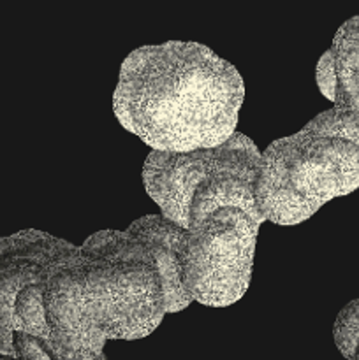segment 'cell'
<instances>
[{
    "label": "cell",
    "mask_w": 359,
    "mask_h": 360,
    "mask_svg": "<svg viewBox=\"0 0 359 360\" xmlns=\"http://www.w3.org/2000/svg\"><path fill=\"white\" fill-rule=\"evenodd\" d=\"M102 257L42 231L0 238V355L104 360Z\"/></svg>",
    "instance_id": "1"
},
{
    "label": "cell",
    "mask_w": 359,
    "mask_h": 360,
    "mask_svg": "<svg viewBox=\"0 0 359 360\" xmlns=\"http://www.w3.org/2000/svg\"><path fill=\"white\" fill-rule=\"evenodd\" d=\"M245 98L234 65L199 42L141 46L120 67L113 111L120 125L157 151L225 143Z\"/></svg>",
    "instance_id": "2"
},
{
    "label": "cell",
    "mask_w": 359,
    "mask_h": 360,
    "mask_svg": "<svg viewBox=\"0 0 359 360\" xmlns=\"http://www.w3.org/2000/svg\"><path fill=\"white\" fill-rule=\"evenodd\" d=\"M358 188L359 120L334 105L260 151L256 204L275 225L301 224Z\"/></svg>",
    "instance_id": "3"
},
{
    "label": "cell",
    "mask_w": 359,
    "mask_h": 360,
    "mask_svg": "<svg viewBox=\"0 0 359 360\" xmlns=\"http://www.w3.org/2000/svg\"><path fill=\"white\" fill-rule=\"evenodd\" d=\"M259 160V148L239 132L213 148L151 150L143 165V185L160 213L183 229L222 206L243 207L264 224L256 204Z\"/></svg>",
    "instance_id": "4"
},
{
    "label": "cell",
    "mask_w": 359,
    "mask_h": 360,
    "mask_svg": "<svg viewBox=\"0 0 359 360\" xmlns=\"http://www.w3.org/2000/svg\"><path fill=\"white\" fill-rule=\"evenodd\" d=\"M260 221L243 207L222 206L183 232L180 278L192 301L227 308L248 290Z\"/></svg>",
    "instance_id": "5"
},
{
    "label": "cell",
    "mask_w": 359,
    "mask_h": 360,
    "mask_svg": "<svg viewBox=\"0 0 359 360\" xmlns=\"http://www.w3.org/2000/svg\"><path fill=\"white\" fill-rule=\"evenodd\" d=\"M317 84L334 108L359 120V16L338 28L331 48L320 56Z\"/></svg>",
    "instance_id": "6"
},
{
    "label": "cell",
    "mask_w": 359,
    "mask_h": 360,
    "mask_svg": "<svg viewBox=\"0 0 359 360\" xmlns=\"http://www.w3.org/2000/svg\"><path fill=\"white\" fill-rule=\"evenodd\" d=\"M129 234L139 239L157 259L165 295V313H178L192 304V299L185 294L180 278V243L185 229L164 214H146L127 229Z\"/></svg>",
    "instance_id": "7"
},
{
    "label": "cell",
    "mask_w": 359,
    "mask_h": 360,
    "mask_svg": "<svg viewBox=\"0 0 359 360\" xmlns=\"http://www.w3.org/2000/svg\"><path fill=\"white\" fill-rule=\"evenodd\" d=\"M333 338L338 352L345 359L359 360V297L338 313L333 326Z\"/></svg>",
    "instance_id": "8"
}]
</instances>
